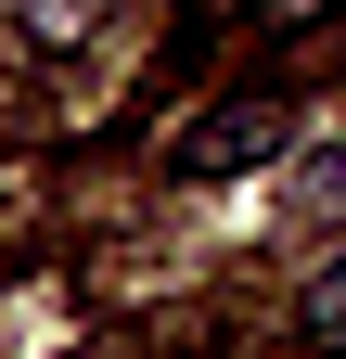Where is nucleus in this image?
Returning <instances> with one entry per match:
<instances>
[{
	"instance_id": "obj_1",
	"label": "nucleus",
	"mask_w": 346,
	"mask_h": 359,
	"mask_svg": "<svg viewBox=\"0 0 346 359\" xmlns=\"http://www.w3.org/2000/svg\"><path fill=\"white\" fill-rule=\"evenodd\" d=\"M282 142H295V90L256 77V90H219V103L167 142V180H244V167H270Z\"/></svg>"
},
{
	"instance_id": "obj_2",
	"label": "nucleus",
	"mask_w": 346,
	"mask_h": 359,
	"mask_svg": "<svg viewBox=\"0 0 346 359\" xmlns=\"http://www.w3.org/2000/svg\"><path fill=\"white\" fill-rule=\"evenodd\" d=\"M308 334H333V346H346V269H321V283H308Z\"/></svg>"
},
{
	"instance_id": "obj_3",
	"label": "nucleus",
	"mask_w": 346,
	"mask_h": 359,
	"mask_svg": "<svg viewBox=\"0 0 346 359\" xmlns=\"http://www.w3.org/2000/svg\"><path fill=\"white\" fill-rule=\"evenodd\" d=\"M333 13V0H256V26H270V39H295V26H321Z\"/></svg>"
},
{
	"instance_id": "obj_4",
	"label": "nucleus",
	"mask_w": 346,
	"mask_h": 359,
	"mask_svg": "<svg viewBox=\"0 0 346 359\" xmlns=\"http://www.w3.org/2000/svg\"><path fill=\"white\" fill-rule=\"evenodd\" d=\"M90 26V0H39V39H77Z\"/></svg>"
}]
</instances>
